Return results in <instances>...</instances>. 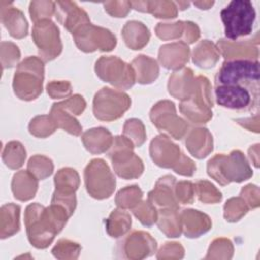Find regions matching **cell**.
<instances>
[{"instance_id": "cell-9", "label": "cell", "mask_w": 260, "mask_h": 260, "mask_svg": "<svg viewBox=\"0 0 260 260\" xmlns=\"http://www.w3.org/2000/svg\"><path fill=\"white\" fill-rule=\"evenodd\" d=\"M96 75L119 89L133 86L136 76L133 67L115 56H102L95 62Z\"/></svg>"}, {"instance_id": "cell-4", "label": "cell", "mask_w": 260, "mask_h": 260, "mask_svg": "<svg viewBox=\"0 0 260 260\" xmlns=\"http://www.w3.org/2000/svg\"><path fill=\"white\" fill-rule=\"evenodd\" d=\"M220 17L226 40L237 41L252 32L256 12L251 1L233 0L221 10Z\"/></svg>"}, {"instance_id": "cell-55", "label": "cell", "mask_w": 260, "mask_h": 260, "mask_svg": "<svg viewBox=\"0 0 260 260\" xmlns=\"http://www.w3.org/2000/svg\"><path fill=\"white\" fill-rule=\"evenodd\" d=\"M200 37L199 27L192 21H184V32H183V41L185 44H192L196 42Z\"/></svg>"}, {"instance_id": "cell-42", "label": "cell", "mask_w": 260, "mask_h": 260, "mask_svg": "<svg viewBox=\"0 0 260 260\" xmlns=\"http://www.w3.org/2000/svg\"><path fill=\"white\" fill-rule=\"evenodd\" d=\"M123 135L130 139L135 146H141L146 138L145 128L138 119H129L124 124Z\"/></svg>"}, {"instance_id": "cell-15", "label": "cell", "mask_w": 260, "mask_h": 260, "mask_svg": "<svg viewBox=\"0 0 260 260\" xmlns=\"http://www.w3.org/2000/svg\"><path fill=\"white\" fill-rule=\"evenodd\" d=\"M149 153L155 165L166 169H173L183 152L167 135L161 134L153 138L150 142Z\"/></svg>"}, {"instance_id": "cell-51", "label": "cell", "mask_w": 260, "mask_h": 260, "mask_svg": "<svg viewBox=\"0 0 260 260\" xmlns=\"http://www.w3.org/2000/svg\"><path fill=\"white\" fill-rule=\"evenodd\" d=\"M184 257V248L176 242L166 243L158 251L156 258L157 259H181Z\"/></svg>"}, {"instance_id": "cell-2", "label": "cell", "mask_w": 260, "mask_h": 260, "mask_svg": "<svg viewBox=\"0 0 260 260\" xmlns=\"http://www.w3.org/2000/svg\"><path fill=\"white\" fill-rule=\"evenodd\" d=\"M71 214L63 206L52 203L45 207L39 203L29 204L24 211V224L30 244L38 249L47 248L62 231Z\"/></svg>"}, {"instance_id": "cell-38", "label": "cell", "mask_w": 260, "mask_h": 260, "mask_svg": "<svg viewBox=\"0 0 260 260\" xmlns=\"http://www.w3.org/2000/svg\"><path fill=\"white\" fill-rule=\"evenodd\" d=\"M249 209L246 201L241 196L232 197L224 204L223 216L228 221L236 222L240 220Z\"/></svg>"}, {"instance_id": "cell-31", "label": "cell", "mask_w": 260, "mask_h": 260, "mask_svg": "<svg viewBox=\"0 0 260 260\" xmlns=\"http://www.w3.org/2000/svg\"><path fill=\"white\" fill-rule=\"evenodd\" d=\"M131 216L123 208L115 209L105 220L106 231L113 238L124 236L131 228Z\"/></svg>"}, {"instance_id": "cell-32", "label": "cell", "mask_w": 260, "mask_h": 260, "mask_svg": "<svg viewBox=\"0 0 260 260\" xmlns=\"http://www.w3.org/2000/svg\"><path fill=\"white\" fill-rule=\"evenodd\" d=\"M50 116L53 118L58 128H62L74 136L81 134L82 127L75 119L74 115L65 110L59 103H55L52 106Z\"/></svg>"}, {"instance_id": "cell-36", "label": "cell", "mask_w": 260, "mask_h": 260, "mask_svg": "<svg viewBox=\"0 0 260 260\" xmlns=\"http://www.w3.org/2000/svg\"><path fill=\"white\" fill-rule=\"evenodd\" d=\"M142 191L141 189L136 186H128L123 189H121L115 198L116 204L119 208L127 209V208H133L136 206L142 199Z\"/></svg>"}, {"instance_id": "cell-17", "label": "cell", "mask_w": 260, "mask_h": 260, "mask_svg": "<svg viewBox=\"0 0 260 260\" xmlns=\"http://www.w3.org/2000/svg\"><path fill=\"white\" fill-rule=\"evenodd\" d=\"M55 15L58 21L72 35L90 22L87 13L72 1H57Z\"/></svg>"}, {"instance_id": "cell-10", "label": "cell", "mask_w": 260, "mask_h": 260, "mask_svg": "<svg viewBox=\"0 0 260 260\" xmlns=\"http://www.w3.org/2000/svg\"><path fill=\"white\" fill-rule=\"evenodd\" d=\"M84 183L87 193L95 199L109 198L116 187V180L105 160L95 158L84 170Z\"/></svg>"}, {"instance_id": "cell-48", "label": "cell", "mask_w": 260, "mask_h": 260, "mask_svg": "<svg viewBox=\"0 0 260 260\" xmlns=\"http://www.w3.org/2000/svg\"><path fill=\"white\" fill-rule=\"evenodd\" d=\"M194 184L190 181H181L175 185V196L178 203L190 204L194 201Z\"/></svg>"}, {"instance_id": "cell-47", "label": "cell", "mask_w": 260, "mask_h": 260, "mask_svg": "<svg viewBox=\"0 0 260 260\" xmlns=\"http://www.w3.org/2000/svg\"><path fill=\"white\" fill-rule=\"evenodd\" d=\"M20 58L18 47L11 42L1 43V62L3 69L14 66Z\"/></svg>"}, {"instance_id": "cell-20", "label": "cell", "mask_w": 260, "mask_h": 260, "mask_svg": "<svg viewBox=\"0 0 260 260\" xmlns=\"http://www.w3.org/2000/svg\"><path fill=\"white\" fill-rule=\"evenodd\" d=\"M182 232L188 238H198L211 229L209 216L199 210L183 209L180 212Z\"/></svg>"}, {"instance_id": "cell-34", "label": "cell", "mask_w": 260, "mask_h": 260, "mask_svg": "<svg viewBox=\"0 0 260 260\" xmlns=\"http://www.w3.org/2000/svg\"><path fill=\"white\" fill-rule=\"evenodd\" d=\"M25 156V149L18 141L8 142L2 151V159L4 164L12 170L20 168L24 162Z\"/></svg>"}, {"instance_id": "cell-12", "label": "cell", "mask_w": 260, "mask_h": 260, "mask_svg": "<svg viewBox=\"0 0 260 260\" xmlns=\"http://www.w3.org/2000/svg\"><path fill=\"white\" fill-rule=\"evenodd\" d=\"M32 40L44 62L57 58L62 52V42L57 25L51 19H44L34 24Z\"/></svg>"}, {"instance_id": "cell-58", "label": "cell", "mask_w": 260, "mask_h": 260, "mask_svg": "<svg viewBox=\"0 0 260 260\" xmlns=\"http://www.w3.org/2000/svg\"><path fill=\"white\" fill-rule=\"evenodd\" d=\"M214 4L213 1H195L194 5L199 9H209Z\"/></svg>"}, {"instance_id": "cell-14", "label": "cell", "mask_w": 260, "mask_h": 260, "mask_svg": "<svg viewBox=\"0 0 260 260\" xmlns=\"http://www.w3.org/2000/svg\"><path fill=\"white\" fill-rule=\"evenodd\" d=\"M156 241L146 232L133 231L118 243L119 257L126 259H143L156 251Z\"/></svg>"}, {"instance_id": "cell-56", "label": "cell", "mask_w": 260, "mask_h": 260, "mask_svg": "<svg viewBox=\"0 0 260 260\" xmlns=\"http://www.w3.org/2000/svg\"><path fill=\"white\" fill-rule=\"evenodd\" d=\"M236 122L250 131H254L256 133L259 132V117H258V115H256L255 117H251V118L237 119Z\"/></svg>"}, {"instance_id": "cell-27", "label": "cell", "mask_w": 260, "mask_h": 260, "mask_svg": "<svg viewBox=\"0 0 260 260\" xmlns=\"http://www.w3.org/2000/svg\"><path fill=\"white\" fill-rule=\"evenodd\" d=\"M131 66L134 69L136 81L141 84H148L153 82L159 73L157 62L148 56H137L132 61Z\"/></svg>"}, {"instance_id": "cell-44", "label": "cell", "mask_w": 260, "mask_h": 260, "mask_svg": "<svg viewBox=\"0 0 260 260\" xmlns=\"http://www.w3.org/2000/svg\"><path fill=\"white\" fill-rule=\"evenodd\" d=\"M56 2L53 1H31L29 4V14L36 23L44 19H50L55 13Z\"/></svg>"}, {"instance_id": "cell-23", "label": "cell", "mask_w": 260, "mask_h": 260, "mask_svg": "<svg viewBox=\"0 0 260 260\" xmlns=\"http://www.w3.org/2000/svg\"><path fill=\"white\" fill-rule=\"evenodd\" d=\"M194 74L191 68H183L175 71L169 78L168 89L171 95L184 101L192 92L194 85Z\"/></svg>"}, {"instance_id": "cell-50", "label": "cell", "mask_w": 260, "mask_h": 260, "mask_svg": "<svg viewBox=\"0 0 260 260\" xmlns=\"http://www.w3.org/2000/svg\"><path fill=\"white\" fill-rule=\"evenodd\" d=\"M105 10L114 17H125L131 9V1H108L104 2Z\"/></svg>"}, {"instance_id": "cell-46", "label": "cell", "mask_w": 260, "mask_h": 260, "mask_svg": "<svg viewBox=\"0 0 260 260\" xmlns=\"http://www.w3.org/2000/svg\"><path fill=\"white\" fill-rule=\"evenodd\" d=\"M184 32V21H177L172 23H157L155 27L156 36L165 41L182 38Z\"/></svg>"}, {"instance_id": "cell-49", "label": "cell", "mask_w": 260, "mask_h": 260, "mask_svg": "<svg viewBox=\"0 0 260 260\" xmlns=\"http://www.w3.org/2000/svg\"><path fill=\"white\" fill-rule=\"evenodd\" d=\"M47 91L52 99H63L71 94L72 86L68 81L53 80L47 84Z\"/></svg>"}, {"instance_id": "cell-13", "label": "cell", "mask_w": 260, "mask_h": 260, "mask_svg": "<svg viewBox=\"0 0 260 260\" xmlns=\"http://www.w3.org/2000/svg\"><path fill=\"white\" fill-rule=\"evenodd\" d=\"M72 36L78 49L85 53H91L96 50L109 52L117 44L116 37L109 29L93 25L91 22L81 26Z\"/></svg>"}, {"instance_id": "cell-1", "label": "cell", "mask_w": 260, "mask_h": 260, "mask_svg": "<svg viewBox=\"0 0 260 260\" xmlns=\"http://www.w3.org/2000/svg\"><path fill=\"white\" fill-rule=\"evenodd\" d=\"M258 60L224 61L214 78L216 103L236 111H253L259 105Z\"/></svg>"}, {"instance_id": "cell-41", "label": "cell", "mask_w": 260, "mask_h": 260, "mask_svg": "<svg viewBox=\"0 0 260 260\" xmlns=\"http://www.w3.org/2000/svg\"><path fill=\"white\" fill-rule=\"evenodd\" d=\"M146 12L157 18H175L178 7L173 1H147Z\"/></svg>"}, {"instance_id": "cell-37", "label": "cell", "mask_w": 260, "mask_h": 260, "mask_svg": "<svg viewBox=\"0 0 260 260\" xmlns=\"http://www.w3.org/2000/svg\"><path fill=\"white\" fill-rule=\"evenodd\" d=\"M54 165L52 160L44 155L37 154L29 158L27 162V171L30 172L38 180H44L52 175Z\"/></svg>"}, {"instance_id": "cell-22", "label": "cell", "mask_w": 260, "mask_h": 260, "mask_svg": "<svg viewBox=\"0 0 260 260\" xmlns=\"http://www.w3.org/2000/svg\"><path fill=\"white\" fill-rule=\"evenodd\" d=\"M185 144L193 156L201 159L206 157L213 149L212 135L206 128H193L187 133Z\"/></svg>"}, {"instance_id": "cell-30", "label": "cell", "mask_w": 260, "mask_h": 260, "mask_svg": "<svg viewBox=\"0 0 260 260\" xmlns=\"http://www.w3.org/2000/svg\"><path fill=\"white\" fill-rule=\"evenodd\" d=\"M219 56L217 47L209 40H203L194 48L192 59L198 67L211 68L217 63Z\"/></svg>"}, {"instance_id": "cell-43", "label": "cell", "mask_w": 260, "mask_h": 260, "mask_svg": "<svg viewBox=\"0 0 260 260\" xmlns=\"http://www.w3.org/2000/svg\"><path fill=\"white\" fill-rule=\"evenodd\" d=\"M234 253V247L232 242L225 238L215 239L206 255V259H231Z\"/></svg>"}, {"instance_id": "cell-54", "label": "cell", "mask_w": 260, "mask_h": 260, "mask_svg": "<svg viewBox=\"0 0 260 260\" xmlns=\"http://www.w3.org/2000/svg\"><path fill=\"white\" fill-rule=\"evenodd\" d=\"M173 170L179 175L191 177L196 171V166L192 159H190L188 156L182 153L181 158L179 159L177 165L173 168Z\"/></svg>"}, {"instance_id": "cell-6", "label": "cell", "mask_w": 260, "mask_h": 260, "mask_svg": "<svg viewBox=\"0 0 260 260\" xmlns=\"http://www.w3.org/2000/svg\"><path fill=\"white\" fill-rule=\"evenodd\" d=\"M212 94L209 80L202 75L194 78L191 94L181 101L180 111L192 123L202 124L212 118Z\"/></svg>"}, {"instance_id": "cell-28", "label": "cell", "mask_w": 260, "mask_h": 260, "mask_svg": "<svg viewBox=\"0 0 260 260\" xmlns=\"http://www.w3.org/2000/svg\"><path fill=\"white\" fill-rule=\"evenodd\" d=\"M156 223L159 230L169 238L180 237L182 234V223L179 209L162 208L157 210Z\"/></svg>"}, {"instance_id": "cell-39", "label": "cell", "mask_w": 260, "mask_h": 260, "mask_svg": "<svg viewBox=\"0 0 260 260\" xmlns=\"http://www.w3.org/2000/svg\"><path fill=\"white\" fill-rule=\"evenodd\" d=\"M194 189L198 199L206 204L217 203L222 198L221 193L215 188V186L205 180L197 181L194 185Z\"/></svg>"}, {"instance_id": "cell-33", "label": "cell", "mask_w": 260, "mask_h": 260, "mask_svg": "<svg viewBox=\"0 0 260 260\" xmlns=\"http://www.w3.org/2000/svg\"><path fill=\"white\" fill-rule=\"evenodd\" d=\"M55 191L64 194H75L79 187V175L71 168H63L59 170L54 179Z\"/></svg>"}, {"instance_id": "cell-59", "label": "cell", "mask_w": 260, "mask_h": 260, "mask_svg": "<svg viewBox=\"0 0 260 260\" xmlns=\"http://www.w3.org/2000/svg\"><path fill=\"white\" fill-rule=\"evenodd\" d=\"M176 3V5H177V7H178V9H180V10H184V9H186L187 7H189V5H190V2H186V1H179V2H175Z\"/></svg>"}, {"instance_id": "cell-35", "label": "cell", "mask_w": 260, "mask_h": 260, "mask_svg": "<svg viewBox=\"0 0 260 260\" xmlns=\"http://www.w3.org/2000/svg\"><path fill=\"white\" fill-rule=\"evenodd\" d=\"M57 128V124L50 115L37 116L30 121L28 125L30 134L40 138H45L51 135Z\"/></svg>"}, {"instance_id": "cell-7", "label": "cell", "mask_w": 260, "mask_h": 260, "mask_svg": "<svg viewBox=\"0 0 260 260\" xmlns=\"http://www.w3.org/2000/svg\"><path fill=\"white\" fill-rule=\"evenodd\" d=\"M133 142L124 135L116 136L108 152L115 173L126 180L136 179L144 171L143 162L133 152Z\"/></svg>"}, {"instance_id": "cell-11", "label": "cell", "mask_w": 260, "mask_h": 260, "mask_svg": "<svg viewBox=\"0 0 260 260\" xmlns=\"http://www.w3.org/2000/svg\"><path fill=\"white\" fill-rule=\"evenodd\" d=\"M150 120L161 132H166L173 138L182 139L188 132V124L177 116L175 104L164 100L156 103L150 110Z\"/></svg>"}, {"instance_id": "cell-52", "label": "cell", "mask_w": 260, "mask_h": 260, "mask_svg": "<svg viewBox=\"0 0 260 260\" xmlns=\"http://www.w3.org/2000/svg\"><path fill=\"white\" fill-rule=\"evenodd\" d=\"M59 104L74 116L80 115L84 111L86 106L84 99L79 94H74L70 98H67L65 101L60 102Z\"/></svg>"}, {"instance_id": "cell-53", "label": "cell", "mask_w": 260, "mask_h": 260, "mask_svg": "<svg viewBox=\"0 0 260 260\" xmlns=\"http://www.w3.org/2000/svg\"><path fill=\"white\" fill-rule=\"evenodd\" d=\"M240 196L246 201L247 205L249 206L250 209L256 208L260 204V193H259V188L256 185L249 184L245 186L240 193Z\"/></svg>"}, {"instance_id": "cell-57", "label": "cell", "mask_w": 260, "mask_h": 260, "mask_svg": "<svg viewBox=\"0 0 260 260\" xmlns=\"http://www.w3.org/2000/svg\"><path fill=\"white\" fill-rule=\"evenodd\" d=\"M249 157L252 160L253 165L258 168L259 167V144H255L249 148Z\"/></svg>"}, {"instance_id": "cell-18", "label": "cell", "mask_w": 260, "mask_h": 260, "mask_svg": "<svg viewBox=\"0 0 260 260\" xmlns=\"http://www.w3.org/2000/svg\"><path fill=\"white\" fill-rule=\"evenodd\" d=\"M176 179L171 175L158 179L152 191L148 193V201L156 208H176L179 209V203L175 196Z\"/></svg>"}, {"instance_id": "cell-19", "label": "cell", "mask_w": 260, "mask_h": 260, "mask_svg": "<svg viewBox=\"0 0 260 260\" xmlns=\"http://www.w3.org/2000/svg\"><path fill=\"white\" fill-rule=\"evenodd\" d=\"M190 49L184 42L162 45L158 51V61L167 69L180 70L189 61Z\"/></svg>"}, {"instance_id": "cell-45", "label": "cell", "mask_w": 260, "mask_h": 260, "mask_svg": "<svg viewBox=\"0 0 260 260\" xmlns=\"http://www.w3.org/2000/svg\"><path fill=\"white\" fill-rule=\"evenodd\" d=\"M81 247L70 240L62 239L53 248L52 253L58 259H76L79 256Z\"/></svg>"}, {"instance_id": "cell-25", "label": "cell", "mask_w": 260, "mask_h": 260, "mask_svg": "<svg viewBox=\"0 0 260 260\" xmlns=\"http://www.w3.org/2000/svg\"><path fill=\"white\" fill-rule=\"evenodd\" d=\"M11 189L16 199L27 201L37 193L38 179L28 171H19L13 176Z\"/></svg>"}, {"instance_id": "cell-24", "label": "cell", "mask_w": 260, "mask_h": 260, "mask_svg": "<svg viewBox=\"0 0 260 260\" xmlns=\"http://www.w3.org/2000/svg\"><path fill=\"white\" fill-rule=\"evenodd\" d=\"M81 140L85 148L92 154L106 152L113 144L114 137L111 132L103 127L92 128L82 134Z\"/></svg>"}, {"instance_id": "cell-16", "label": "cell", "mask_w": 260, "mask_h": 260, "mask_svg": "<svg viewBox=\"0 0 260 260\" xmlns=\"http://www.w3.org/2000/svg\"><path fill=\"white\" fill-rule=\"evenodd\" d=\"M219 54L223 56L225 61L229 60H258L259 50L258 41L250 40L230 41L220 39L216 45Z\"/></svg>"}, {"instance_id": "cell-5", "label": "cell", "mask_w": 260, "mask_h": 260, "mask_svg": "<svg viewBox=\"0 0 260 260\" xmlns=\"http://www.w3.org/2000/svg\"><path fill=\"white\" fill-rule=\"evenodd\" d=\"M44 61L38 57H27L18 64L13 76V90L23 101L37 99L43 90Z\"/></svg>"}, {"instance_id": "cell-3", "label": "cell", "mask_w": 260, "mask_h": 260, "mask_svg": "<svg viewBox=\"0 0 260 260\" xmlns=\"http://www.w3.org/2000/svg\"><path fill=\"white\" fill-rule=\"evenodd\" d=\"M207 173L221 186L231 182L241 183L253 176L248 160L240 150H233L229 155H214L207 162Z\"/></svg>"}, {"instance_id": "cell-8", "label": "cell", "mask_w": 260, "mask_h": 260, "mask_svg": "<svg viewBox=\"0 0 260 260\" xmlns=\"http://www.w3.org/2000/svg\"><path fill=\"white\" fill-rule=\"evenodd\" d=\"M131 99L122 90L103 87L93 99V114L102 121H114L130 108Z\"/></svg>"}, {"instance_id": "cell-21", "label": "cell", "mask_w": 260, "mask_h": 260, "mask_svg": "<svg viewBox=\"0 0 260 260\" xmlns=\"http://www.w3.org/2000/svg\"><path fill=\"white\" fill-rule=\"evenodd\" d=\"M1 22L13 38L22 39L27 35V21L23 13L11 2L1 1Z\"/></svg>"}, {"instance_id": "cell-29", "label": "cell", "mask_w": 260, "mask_h": 260, "mask_svg": "<svg viewBox=\"0 0 260 260\" xmlns=\"http://www.w3.org/2000/svg\"><path fill=\"white\" fill-rule=\"evenodd\" d=\"M20 207L14 203L2 205L0 212V236L5 239L13 236L19 231Z\"/></svg>"}, {"instance_id": "cell-40", "label": "cell", "mask_w": 260, "mask_h": 260, "mask_svg": "<svg viewBox=\"0 0 260 260\" xmlns=\"http://www.w3.org/2000/svg\"><path fill=\"white\" fill-rule=\"evenodd\" d=\"M132 212L136 218L145 226H151L157 219V208L148 200L140 201L132 208Z\"/></svg>"}, {"instance_id": "cell-26", "label": "cell", "mask_w": 260, "mask_h": 260, "mask_svg": "<svg viewBox=\"0 0 260 260\" xmlns=\"http://www.w3.org/2000/svg\"><path fill=\"white\" fill-rule=\"evenodd\" d=\"M122 36L127 47L132 50L142 49L150 39L148 28L137 20L128 21L122 29Z\"/></svg>"}]
</instances>
